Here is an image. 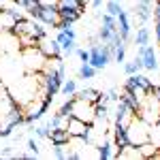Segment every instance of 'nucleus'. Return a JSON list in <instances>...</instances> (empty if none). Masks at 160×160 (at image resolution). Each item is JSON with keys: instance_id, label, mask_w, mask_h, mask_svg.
I'll use <instances>...</instances> for the list:
<instances>
[{"instance_id": "obj_14", "label": "nucleus", "mask_w": 160, "mask_h": 160, "mask_svg": "<svg viewBox=\"0 0 160 160\" xmlns=\"http://www.w3.org/2000/svg\"><path fill=\"white\" fill-rule=\"evenodd\" d=\"M56 7H58V11H79V13H83V9H86V4H81L79 0H56Z\"/></svg>"}, {"instance_id": "obj_30", "label": "nucleus", "mask_w": 160, "mask_h": 160, "mask_svg": "<svg viewBox=\"0 0 160 160\" xmlns=\"http://www.w3.org/2000/svg\"><path fill=\"white\" fill-rule=\"evenodd\" d=\"M75 53L81 58V62H90V49H79V47H77V49H75Z\"/></svg>"}, {"instance_id": "obj_5", "label": "nucleus", "mask_w": 160, "mask_h": 160, "mask_svg": "<svg viewBox=\"0 0 160 160\" xmlns=\"http://www.w3.org/2000/svg\"><path fill=\"white\" fill-rule=\"evenodd\" d=\"M137 56L141 58L145 71H158V53H156V49H154L149 43H148V45L137 47Z\"/></svg>"}, {"instance_id": "obj_12", "label": "nucleus", "mask_w": 160, "mask_h": 160, "mask_svg": "<svg viewBox=\"0 0 160 160\" xmlns=\"http://www.w3.org/2000/svg\"><path fill=\"white\" fill-rule=\"evenodd\" d=\"M49 141H51V145H64V143L68 145L73 141V137L64 128H53V130H49Z\"/></svg>"}, {"instance_id": "obj_4", "label": "nucleus", "mask_w": 160, "mask_h": 160, "mask_svg": "<svg viewBox=\"0 0 160 160\" xmlns=\"http://www.w3.org/2000/svg\"><path fill=\"white\" fill-rule=\"evenodd\" d=\"M92 126L94 124H88L83 120H79V118H71L68 120V126H66V130H68V135L73 137V139H79V141H83V143H90L92 139H90V130H92Z\"/></svg>"}, {"instance_id": "obj_24", "label": "nucleus", "mask_w": 160, "mask_h": 160, "mask_svg": "<svg viewBox=\"0 0 160 160\" xmlns=\"http://www.w3.org/2000/svg\"><path fill=\"white\" fill-rule=\"evenodd\" d=\"M105 7H107V13L113 15V17H118L120 11H122V2H120V0H107V4H105Z\"/></svg>"}, {"instance_id": "obj_7", "label": "nucleus", "mask_w": 160, "mask_h": 160, "mask_svg": "<svg viewBox=\"0 0 160 160\" xmlns=\"http://www.w3.org/2000/svg\"><path fill=\"white\" fill-rule=\"evenodd\" d=\"M24 15L17 9H0V34L2 32H13V26L17 19H22Z\"/></svg>"}, {"instance_id": "obj_19", "label": "nucleus", "mask_w": 160, "mask_h": 160, "mask_svg": "<svg viewBox=\"0 0 160 160\" xmlns=\"http://www.w3.org/2000/svg\"><path fill=\"white\" fill-rule=\"evenodd\" d=\"M96 154H98L100 160H109L113 158V143L111 141H102L98 148H96Z\"/></svg>"}, {"instance_id": "obj_9", "label": "nucleus", "mask_w": 160, "mask_h": 160, "mask_svg": "<svg viewBox=\"0 0 160 160\" xmlns=\"http://www.w3.org/2000/svg\"><path fill=\"white\" fill-rule=\"evenodd\" d=\"M38 22H41V24H45V26H51V28L60 22V13H58L56 2H47V4H43V7H41Z\"/></svg>"}, {"instance_id": "obj_29", "label": "nucleus", "mask_w": 160, "mask_h": 160, "mask_svg": "<svg viewBox=\"0 0 160 160\" xmlns=\"http://www.w3.org/2000/svg\"><path fill=\"white\" fill-rule=\"evenodd\" d=\"M66 143H64V145H53V156H56V158L58 160H66L68 158V152H66Z\"/></svg>"}, {"instance_id": "obj_26", "label": "nucleus", "mask_w": 160, "mask_h": 160, "mask_svg": "<svg viewBox=\"0 0 160 160\" xmlns=\"http://www.w3.org/2000/svg\"><path fill=\"white\" fill-rule=\"evenodd\" d=\"M126 47H128L126 43H120V45H118V47L113 49V60L118 62V64L126 60Z\"/></svg>"}, {"instance_id": "obj_28", "label": "nucleus", "mask_w": 160, "mask_h": 160, "mask_svg": "<svg viewBox=\"0 0 160 160\" xmlns=\"http://www.w3.org/2000/svg\"><path fill=\"white\" fill-rule=\"evenodd\" d=\"M32 132H34L38 139H49V126H47V122H45V124H41V126H34Z\"/></svg>"}, {"instance_id": "obj_6", "label": "nucleus", "mask_w": 160, "mask_h": 160, "mask_svg": "<svg viewBox=\"0 0 160 160\" xmlns=\"http://www.w3.org/2000/svg\"><path fill=\"white\" fill-rule=\"evenodd\" d=\"M73 115L75 118H79V120H83L88 124H94V105L92 102H88V100H81L75 96V107H73Z\"/></svg>"}, {"instance_id": "obj_2", "label": "nucleus", "mask_w": 160, "mask_h": 160, "mask_svg": "<svg viewBox=\"0 0 160 160\" xmlns=\"http://www.w3.org/2000/svg\"><path fill=\"white\" fill-rule=\"evenodd\" d=\"M113 60V49H111L107 43H92L90 45V62L88 64H92L96 71H102L109 62Z\"/></svg>"}, {"instance_id": "obj_17", "label": "nucleus", "mask_w": 160, "mask_h": 160, "mask_svg": "<svg viewBox=\"0 0 160 160\" xmlns=\"http://www.w3.org/2000/svg\"><path fill=\"white\" fill-rule=\"evenodd\" d=\"M71 118H73V115H71ZM71 118H68V115H60V113H53V118L47 122V126H49V130H53V128H64V130H66Z\"/></svg>"}, {"instance_id": "obj_31", "label": "nucleus", "mask_w": 160, "mask_h": 160, "mask_svg": "<svg viewBox=\"0 0 160 160\" xmlns=\"http://www.w3.org/2000/svg\"><path fill=\"white\" fill-rule=\"evenodd\" d=\"M152 15H154L156 22H160V0H156V2L152 4Z\"/></svg>"}, {"instance_id": "obj_8", "label": "nucleus", "mask_w": 160, "mask_h": 160, "mask_svg": "<svg viewBox=\"0 0 160 160\" xmlns=\"http://www.w3.org/2000/svg\"><path fill=\"white\" fill-rule=\"evenodd\" d=\"M38 49L43 51V56L49 60V58H53V60H58V58H62V49H60V43L56 41V38H47V37H43L41 41H38V45H37Z\"/></svg>"}, {"instance_id": "obj_18", "label": "nucleus", "mask_w": 160, "mask_h": 160, "mask_svg": "<svg viewBox=\"0 0 160 160\" xmlns=\"http://www.w3.org/2000/svg\"><path fill=\"white\" fill-rule=\"evenodd\" d=\"M96 73H98V71H96L92 64H88V62H81V66H79V71H77V77L86 81V79H94V77H96Z\"/></svg>"}, {"instance_id": "obj_15", "label": "nucleus", "mask_w": 160, "mask_h": 160, "mask_svg": "<svg viewBox=\"0 0 160 160\" xmlns=\"http://www.w3.org/2000/svg\"><path fill=\"white\" fill-rule=\"evenodd\" d=\"M149 38H152V32H149V28H145V26H141V28H137V34H135V45L137 47H141V45H148Z\"/></svg>"}, {"instance_id": "obj_32", "label": "nucleus", "mask_w": 160, "mask_h": 160, "mask_svg": "<svg viewBox=\"0 0 160 160\" xmlns=\"http://www.w3.org/2000/svg\"><path fill=\"white\" fill-rule=\"evenodd\" d=\"M107 96H109V102H118L120 96H118V88H111L109 92H107Z\"/></svg>"}, {"instance_id": "obj_25", "label": "nucleus", "mask_w": 160, "mask_h": 160, "mask_svg": "<svg viewBox=\"0 0 160 160\" xmlns=\"http://www.w3.org/2000/svg\"><path fill=\"white\" fill-rule=\"evenodd\" d=\"M135 77H137V83H139V86L149 94V90H152V86H154V83H152V79H149L148 75H141V73H135Z\"/></svg>"}, {"instance_id": "obj_20", "label": "nucleus", "mask_w": 160, "mask_h": 160, "mask_svg": "<svg viewBox=\"0 0 160 160\" xmlns=\"http://www.w3.org/2000/svg\"><path fill=\"white\" fill-rule=\"evenodd\" d=\"M141 71H143V62H141L139 56H135L132 62H126L124 64V73L126 75H135V73H141Z\"/></svg>"}, {"instance_id": "obj_23", "label": "nucleus", "mask_w": 160, "mask_h": 160, "mask_svg": "<svg viewBox=\"0 0 160 160\" xmlns=\"http://www.w3.org/2000/svg\"><path fill=\"white\" fill-rule=\"evenodd\" d=\"M73 107H75V94H73V96H68V100H66L60 109H58V113H60V115H68V118H71V115H73Z\"/></svg>"}, {"instance_id": "obj_21", "label": "nucleus", "mask_w": 160, "mask_h": 160, "mask_svg": "<svg viewBox=\"0 0 160 160\" xmlns=\"http://www.w3.org/2000/svg\"><path fill=\"white\" fill-rule=\"evenodd\" d=\"M107 115H109V105L107 102H94V120L105 122Z\"/></svg>"}, {"instance_id": "obj_36", "label": "nucleus", "mask_w": 160, "mask_h": 160, "mask_svg": "<svg viewBox=\"0 0 160 160\" xmlns=\"http://www.w3.org/2000/svg\"><path fill=\"white\" fill-rule=\"evenodd\" d=\"M92 7H94V9H100V7H102V0H92Z\"/></svg>"}, {"instance_id": "obj_27", "label": "nucleus", "mask_w": 160, "mask_h": 160, "mask_svg": "<svg viewBox=\"0 0 160 160\" xmlns=\"http://www.w3.org/2000/svg\"><path fill=\"white\" fill-rule=\"evenodd\" d=\"M58 13H60V19L68 22V24H75V22L81 17V13H79V11H58Z\"/></svg>"}, {"instance_id": "obj_16", "label": "nucleus", "mask_w": 160, "mask_h": 160, "mask_svg": "<svg viewBox=\"0 0 160 160\" xmlns=\"http://www.w3.org/2000/svg\"><path fill=\"white\" fill-rule=\"evenodd\" d=\"M75 96L81 100H88V102H96V98H98V90L96 88H83V90H79V92H75Z\"/></svg>"}, {"instance_id": "obj_13", "label": "nucleus", "mask_w": 160, "mask_h": 160, "mask_svg": "<svg viewBox=\"0 0 160 160\" xmlns=\"http://www.w3.org/2000/svg\"><path fill=\"white\" fill-rule=\"evenodd\" d=\"M126 145H130L128 143V135H126V128L120 126V124H115L113 126V148L115 149H122Z\"/></svg>"}, {"instance_id": "obj_3", "label": "nucleus", "mask_w": 160, "mask_h": 160, "mask_svg": "<svg viewBox=\"0 0 160 160\" xmlns=\"http://www.w3.org/2000/svg\"><path fill=\"white\" fill-rule=\"evenodd\" d=\"M56 41L60 43V49H62L64 56H73L75 49H77V34H75V28H73V26H66V28L58 30Z\"/></svg>"}, {"instance_id": "obj_10", "label": "nucleus", "mask_w": 160, "mask_h": 160, "mask_svg": "<svg viewBox=\"0 0 160 160\" xmlns=\"http://www.w3.org/2000/svg\"><path fill=\"white\" fill-rule=\"evenodd\" d=\"M115 19H118V32H120L122 41L124 43H130V41H132V34H130V28H132V26H130V19H128V13L122 9Z\"/></svg>"}, {"instance_id": "obj_1", "label": "nucleus", "mask_w": 160, "mask_h": 160, "mask_svg": "<svg viewBox=\"0 0 160 160\" xmlns=\"http://www.w3.org/2000/svg\"><path fill=\"white\" fill-rule=\"evenodd\" d=\"M149 124L145 120H141L139 115H135L130 124L126 126V135H128V143L130 145H141V143H145L149 141Z\"/></svg>"}, {"instance_id": "obj_22", "label": "nucleus", "mask_w": 160, "mask_h": 160, "mask_svg": "<svg viewBox=\"0 0 160 160\" xmlns=\"http://www.w3.org/2000/svg\"><path fill=\"white\" fill-rule=\"evenodd\" d=\"M60 92L68 98V96H73L75 92H77V81L75 79H64L62 81V86H60Z\"/></svg>"}, {"instance_id": "obj_11", "label": "nucleus", "mask_w": 160, "mask_h": 160, "mask_svg": "<svg viewBox=\"0 0 160 160\" xmlns=\"http://www.w3.org/2000/svg\"><path fill=\"white\" fill-rule=\"evenodd\" d=\"M152 4H154V0H137V7L132 9V13H135V17L141 19V24L152 19Z\"/></svg>"}, {"instance_id": "obj_33", "label": "nucleus", "mask_w": 160, "mask_h": 160, "mask_svg": "<svg viewBox=\"0 0 160 160\" xmlns=\"http://www.w3.org/2000/svg\"><path fill=\"white\" fill-rule=\"evenodd\" d=\"M28 149H30V152H34V154L38 156V145H37V141H34V139H28Z\"/></svg>"}, {"instance_id": "obj_34", "label": "nucleus", "mask_w": 160, "mask_h": 160, "mask_svg": "<svg viewBox=\"0 0 160 160\" xmlns=\"http://www.w3.org/2000/svg\"><path fill=\"white\" fill-rule=\"evenodd\" d=\"M0 156H4V158H9V156H15V154H13V149H11V148H4L2 152H0Z\"/></svg>"}, {"instance_id": "obj_35", "label": "nucleus", "mask_w": 160, "mask_h": 160, "mask_svg": "<svg viewBox=\"0 0 160 160\" xmlns=\"http://www.w3.org/2000/svg\"><path fill=\"white\" fill-rule=\"evenodd\" d=\"M156 41H158V45H160V22H156Z\"/></svg>"}, {"instance_id": "obj_37", "label": "nucleus", "mask_w": 160, "mask_h": 160, "mask_svg": "<svg viewBox=\"0 0 160 160\" xmlns=\"http://www.w3.org/2000/svg\"><path fill=\"white\" fill-rule=\"evenodd\" d=\"M41 2H43V4H47V2H56V0H41Z\"/></svg>"}]
</instances>
